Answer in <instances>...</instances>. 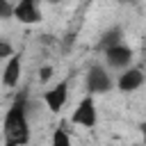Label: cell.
Instances as JSON below:
<instances>
[{
  "label": "cell",
  "mask_w": 146,
  "mask_h": 146,
  "mask_svg": "<svg viewBox=\"0 0 146 146\" xmlns=\"http://www.w3.org/2000/svg\"><path fill=\"white\" fill-rule=\"evenodd\" d=\"M71 121H73L75 125H82V128H94V125H96L98 112H96V103H94V96H91V94L84 96V98L78 103Z\"/></svg>",
  "instance_id": "cell-4"
},
{
  "label": "cell",
  "mask_w": 146,
  "mask_h": 146,
  "mask_svg": "<svg viewBox=\"0 0 146 146\" xmlns=\"http://www.w3.org/2000/svg\"><path fill=\"white\" fill-rule=\"evenodd\" d=\"M21 71H23V62H21V55H11L9 57V62H7V66H5V71H2V84L7 87V89H14V87H18V80H21Z\"/></svg>",
  "instance_id": "cell-8"
},
{
  "label": "cell",
  "mask_w": 146,
  "mask_h": 146,
  "mask_svg": "<svg viewBox=\"0 0 146 146\" xmlns=\"http://www.w3.org/2000/svg\"><path fill=\"white\" fill-rule=\"evenodd\" d=\"M46 2H50V5H57V2H62V0H46Z\"/></svg>",
  "instance_id": "cell-16"
},
{
  "label": "cell",
  "mask_w": 146,
  "mask_h": 146,
  "mask_svg": "<svg viewBox=\"0 0 146 146\" xmlns=\"http://www.w3.org/2000/svg\"><path fill=\"white\" fill-rule=\"evenodd\" d=\"M141 84H144V71L137 68V66L123 68V73H121L119 80H116V89H119L121 94H132V91H137Z\"/></svg>",
  "instance_id": "cell-6"
},
{
  "label": "cell",
  "mask_w": 146,
  "mask_h": 146,
  "mask_svg": "<svg viewBox=\"0 0 146 146\" xmlns=\"http://www.w3.org/2000/svg\"><path fill=\"white\" fill-rule=\"evenodd\" d=\"M139 130H141V137H144V144H146V121L139 125Z\"/></svg>",
  "instance_id": "cell-14"
},
{
  "label": "cell",
  "mask_w": 146,
  "mask_h": 146,
  "mask_svg": "<svg viewBox=\"0 0 146 146\" xmlns=\"http://www.w3.org/2000/svg\"><path fill=\"white\" fill-rule=\"evenodd\" d=\"M116 43H123V30L114 25V27H110V30L103 32V36H100V41H98V48H100V50H107V48H112V46H116Z\"/></svg>",
  "instance_id": "cell-9"
},
{
  "label": "cell",
  "mask_w": 146,
  "mask_h": 146,
  "mask_svg": "<svg viewBox=\"0 0 146 146\" xmlns=\"http://www.w3.org/2000/svg\"><path fill=\"white\" fill-rule=\"evenodd\" d=\"M144 59H146V55H144Z\"/></svg>",
  "instance_id": "cell-17"
},
{
  "label": "cell",
  "mask_w": 146,
  "mask_h": 146,
  "mask_svg": "<svg viewBox=\"0 0 146 146\" xmlns=\"http://www.w3.org/2000/svg\"><path fill=\"white\" fill-rule=\"evenodd\" d=\"M14 18V5L9 0H0V21H9Z\"/></svg>",
  "instance_id": "cell-11"
},
{
  "label": "cell",
  "mask_w": 146,
  "mask_h": 146,
  "mask_svg": "<svg viewBox=\"0 0 146 146\" xmlns=\"http://www.w3.org/2000/svg\"><path fill=\"white\" fill-rule=\"evenodd\" d=\"M14 18L25 23V25L39 23L41 21V9H39L36 0H18L14 5Z\"/></svg>",
  "instance_id": "cell-7"
},
{
  "label": "cell",
  "mask_w": 146,
  "mask_h": 146,
  "mask_svg": "<svg viewBox=\"0 0 146 146\" xmlns=\"http://www.w3.org/2000/svg\"><path fill=\"white\" fill-rule=\"evenodd\" d=\"M103 52H105V64H107V68H114V71L128 68V66L132 64V57H135L132 48L125 46V43H116V46H112V48H107V50H103Z\"/></svg>",
  "instance_id": "cell-3"
},
{
  "label": "cell",
  "mask_w": 146,
  "mask_h": 146,
  "mask_svg": "<svg viewBox=\"0 0 146 146\" xmlns=\"http://www.w3.org/2000/svg\"><path fill=\"white\" fill-rule=\"evenodd\" d=\"M84 84H87V91L91 96H98V94H107L112 91L114 87V80L110 75V71L100 64H94L89 71H87V78H84Z\"/></svg>",
  "instance_id": "cell-2"
},
{
  "label": "cell",
  "mask_w": 146,
  "mask_h": 146,
  "mask_svg": "<svg viewBox=\"0 0 146 146\" xmlns=\"http://www.w3.org/2000/svg\"><path fill=\"white\" fill-rule=\"evenodd\" d=\"M119 2H123V5H137L139 0H119Z\"/></svg>",
  "instance_id": "cell-15"
},
{
  "label": "cell",
  "mask_w": 146,
  "mask_h": 146,
  "mask_svg": "<svg viewBox=\"0 0 146 146\" xmlns=\"http://www.w3.org/2000/svg\"><path fill=\"white\" fill-rule=\"evenodd\" d=\"M5 146H27L30 141V121H27V89H21L11 100L5 114Z\"/></svg>",
  "instance_id": "cell-1"
},
{
  "label": "cell",
  "mask_w": 146,
  "mask_h": 146,
  "mask_svg": "<svg viewBox=\"0 0 146 146\" xmlns=\"http://www.w3.org/2000/svg\"><path fill=\"white\" fill-rule=\"evenodd\" d=\"M50 78H52V66H41L39 68V80L41 82H48Z\"/></svg>",
  "instance_id": "cell-13"
},
{
  "label": "cell",
  "mask_w": 146,
  "mask_h": 146,
  "mask_svg": "<svg viewBox=\"0 0 146 146\" xmlns=\"http://www.w3.org/2000/svg\"><path fill=\"white\" fill-rule=\"evenodd\" d=\"M50 146H71V137H68V132H66L64 125H57V128H55Z\"/></svg>",
  "instance_id": "cell-10"
},
{
  "label": "cell",
  "mask_w": 146,
  "mask_h": 146,
  "mask_svg": "<svg viewBox=\"0 0 146 146\" xmlns=\"http://www.w3.org/2000/svg\"><path fill=\"white\" fill-rule=\"evenodd\" d=\"M11 55H14L11 43H9V41H5V39H0V59H2V57H11Z\"/></svg>",
  "instance_id": "cell-12"
},
{
  "label": "cell",
  "mask_w": 146,
  "mask_h": 146,
  "mask_svg": "<svg viewBox=\"0 0 146 146\" xmlns=\"http://www.w3.org/2000/svg\"><path fill=\"white\" fill-rule=\"evenodd\" d=\"M66 98H68V78H64L62 82H57L55 87H50V89L43 94V103H46L48 110L55 112V114L66 105Z\"/></svg>",
  "instance_id": "cell-5"
}]
</instances>
